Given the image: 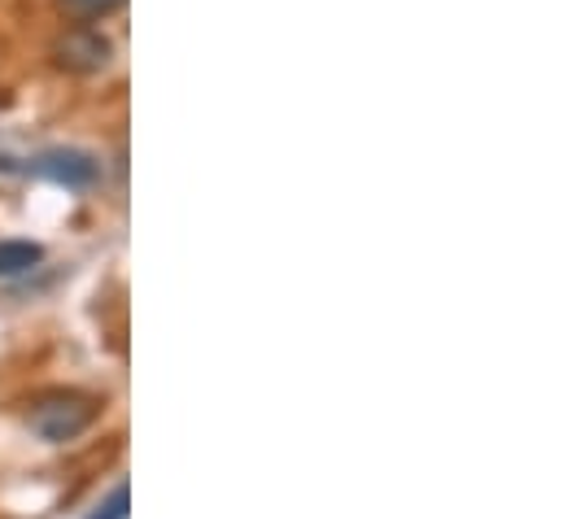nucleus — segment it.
I'll return each instance as SVG.
<instances>
[{
  "instance_id": "1",
  "label": "nucleus",
  "mask_w": 563,
  "mask_h": 519,
  "mask_svg": "<svg viewBox=\"0 0 563 519\" xmlns=\"http://www.w3.org/2000/svg\"><path fill=\"white\" fill-rule=\"evenodd\" d=\"M97 419V401L84 393H48L26 410V423L35 437H44L48 445L75 441L79 432H88Z\"/></svg>"
},
{
  "instance_id": "2",
  "label": "nucleus",
  "mask_w": 563,
  "mask_h": 519,
  "mask_svg": "<svg viewBox=\"0 0 563 519\" xmlns=\"http://www.w3.org/2000/svg\"><path fill=\"white\" fill-rule=\"evenodd\" d=\"M31 170L44 175V179H53V184H62V188H88V184H97V175H101V166H97L88 153H79V148L40 153V157L31 162Z\"/></svg>"
},
{
  "instance_id": "3",
  "label": "nucleus",
  "mask_w": 563,
  "mask_h": 519,
  "mask_svg": "<svg viewBox=\"0 0 563 519\" xmlns=\"http://www.w3.org/2000/svg\"><path fill=\"white\" fill-rule=\"evenodd\" d=\"M110 62V40L97 35V31H70L62 44H57V66L75 70V75H92Z\"/></svg>"
},
{
  "instance_id": "4",
  "label": "nucleus",
  "mask_w": 563,
  "mask_h": 519,
  "mask_svg": "<svg viewBox=\"0 0 563 519\" xmlns=\"http://www.w3.org/2000/svg\"><path fill=\"white\" fill-rule=\"evenodd\" d=\"M44 262V250L31 241H0V279H18Z\"/></svg>"
},
{
  "instance_id": "5",
  "label": "nucleus",
  "mask_w": 563,
  "mask_h": 519,
  "mask_svg": "<svg viewBox=\"0 0 563 519\" xmlns=\"http://www.w3.org/2000/svg\"><path fill=\"white\" fill-rule=\"evenodd\" d=\"M128 507H132V494H128V485H119V489L97 507L92 519H128Z\"/></svg>"
},
{
  "instance_id": "6",
  "label": "nucleus",
  "mask_w": 563,
  "mask_h": 519,
  "mask_svg": "<svg viewBox=\"0 0 563 519\" xmlns=\"http://www.w3.org/2000/svg\"><path fill=\"white\" fill-rule=\"evenodd\" d=\"M75 13H84V18H106V13H114L123 0H66Z\"/></svg>"
}]
</instances>
